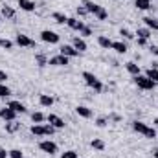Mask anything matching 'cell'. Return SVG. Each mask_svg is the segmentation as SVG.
<instances>
[{
  "mask_svg": "<svg viewBox=\"0 0 158 158\" xmlns=\"http://www.w3.org/2000/svg\"><path fill=\"white\" fill-rule=\"evenodd\" d=\"M59 53L61 55H64V57H68V59H72V57H77L79 52L74 48V46H70V44H64V46H61L59 48Z\"/></svg>",
  "mask_w": 158,
  "mask_h": 158,
  "instance_id": "obj_8",
  "label": "cell"
},
{
  "mask_svg": "<svg viewBox=\"0 0 158 158\" xmlns=\"http://www.w3.org/2000/svg\"><path fill=\"white\" fill-rule=\"evenodd\" d=\"M9 158H24V155H22L20 149H11L9 151Z\"/></svg>",
  "mask_w": 158,
  "mask_h": 158,
  "instance_id": "obj_33",
  "label": "cell"
},
{
  "mask_svg": "<svg viewBox=\"0 0 158 158\" xmlns=\"http://www.w3.org/2000/svg\"><path fill=\"white\" fill-rule=\"evenodd\" d=\"M125 66H127V72H129V74H132V76H140V66H138L136 63L131 61V63H127Z\"/></svg>",
  "mask_w": 158,
  "mask_h": 158,
  "instance_id": "obj_21",
  "label": "cell"
},
{
  "mask_svg": "<svg viewBox=\"0 0 158 158\" xmlns=\"http://www.w3.org/2000/svg\"><path fill=\"white\" fill-rule=\"evenodd\" d=\"M90 145H92L94 149H98V151H103V149H105V142L99 140V138H94V140L90 142Z\"/></svg>",
  "mask_w": 158,
  "mask_h": 158,
  "instance_id": "obj_26",
  "label": "cell"
},
{
  "mask_svg": "<svg viewBox=\"0 0 158 158\" xmlns=\"http://www.w3.org/2000/svg\"><path fill=\"white\" fill-rule=\"evenodd\" d=\"M2 15H4L6 19H13V17H15V9L9 7V6H4V7H2Z\"/></svg>",
  "mask_w": 158,
  "mask_h": 158,
  "instance_id": "obj_27",
  "label": "cell"
},
{
  "mask_svg": "<svg viewBox=\"0 0 158 158\" xmlns=\"http://www.w3.org/2000/svg\"><path fill=\"white\" fill-rule=\"evenodd\" d=\"M44 119H46V116H44L42 112H33V114H31V121H33V123H42Z\"/></svg>",
  "mask_w": 158,
  "mask_h": 158,
  "instance_id": "obj_31",
  "label": "cell"
},
{
  "mask_svg": "<svg viewBox=\"0 0 158 158\" xmlns=\"http://www.w3.org/2000/svg\"><path fill=\"white\" fill-rule=\"evenodd\" d=\"M6 156H9V153H6V149L0 147V158H6Z\"/></svg>",
  "mask_w": 158,
  "mask_h": 158,
  "instance_id": "obj_43",
  "label": "cell"
},
{
  "mask_svg": "<svg viewBox=\"0 0 158 158\" xmlns=\"http://www.w3.org/2000/svg\"><path fill=\"white\" fill-rule=\"evenodd\" d=\"M19 7H20L22 11L31 13V11H35V2H33V0H19Z\"/></svg>",
  "mask_w": 158,
  "mask_h": 158,
  "instance_id": "obj_13",
  "label": "cell"
},
{
  "mask_svg": "<svg viewBox=\"0 0 158 158\" xmlns=\"http://www.w3.org/2000/svg\"><path fill=\"white\" fill-rule=\"evenodd\" d=\"M155 158H158V149H156V151H155Z\"/></svg>",
  "mask_w": 158,
  "mask_h": 158,
  "instance_id": "obj_45",
  "label": "cell"
},
{
  "mask_svg": "<svg viewBox=\"0 0 158 158\" xmlns=\"http://www.w3.org/2000/svg\"><path fill=\"white\" fill-rule=\"evenodd\" d=\"M53 132H55V127H53V125H50V123L44 125V134H46V136H52Z\"/></svg>",
  "mask_w": 158,
  "mask_h": 158,
  "instance_id": "obj_35",
  "label": "cell"
},
{
  "mask_svg": "<svg viewBox=\"0 0 158 158\" xmlns=\"http://www.w3.org/2000/svg\"><path fill=\"white\" fill-rule=\"evenodd\" d=\"M7 96H11L9 86H6V83H0V98H7Z\"/></svg>",
  "mask_w": 158,
  "mask_h": 158,
  "instance_id": "obj_30",
  "label": "cell"
},
{
  "mask_svg": "<svg viewBox=\"0 0 158 158\" xmlns=\"http://www.w3.org/2000/svg\"><path fill=\"white\" fill-rule=\"evenodd\" d=\"M48 64H52V66H66L68 64V57H64V55H55V57H50V61H48Z\"/></svg>",
  "mask_w": 158,
  "mask_h": 158,
  "instance_id": "obj_9",
  "label": "cell"
},
{
  "mask_svg": "<svg viewBox=\"0 0 158 158\" xmlns=\"http://www.w3.org/2000/svg\"><path fill=\"white\" fill-rule=\"evenodd\" d=\"M39 149L42 151V153H48V155H55V153L59 151L57 143L52 142V140H42V142L39 143Z\"/></svg>",
  "mask_w": 158,
  "mask_h": 158,
  "instance_id": "obj_5",
  "label": "cell"
},
{
  "mask_svg": "<svg viewBox=\"0 0 158 158\" xmlns=\"http://www.w3.org/2000/svg\"><path fill=\"white\" fill-rule=\"evenodd\" d=\"M83 7L88 11V13H92L96 19H99V20H105L109 15H107V11H105V7H101V6H98V4H94V2H90V0H85L83 2Z\"/></svg>",
  "mask_w": 158,
  "mask_h": 158,
  "instance_id": "obj_1",
  "label": "cell"
},
{
  "mask_svg": "<svg viewBox=\"0 0 158 158\" xmlns=\"http://www.w3.org/2000/svg\"><path fill=\"white\" fill-rule=\"evenodd\" d=\"M96 125H98V127H105V125H107V118H98L96 119Z\"/></svg>",
  "mask_w": 158,
  "mask_h": 158,
  "instance_id": "obj_38",
  "label": "cell"
},
{
  "mask_svg": "<svg viewBox=\"0 0 158 158\" xmlns=\"http://www.w3.org/2000/svg\"><path fill=\"white\" fill-rule=\"evenodd\" d=\"M39 103L42 105V107H52V105H53V98L48 96V94H40L39 96Z\"/></svg>",
  "mask_w": 158,
  "mask_h": 158,
  "instance_id": "obj_17",
  "label": "cell"
},
{
  "mask_svg": "<svg viewBox=\"0 0 158 158\" xmlns=\"http://www.w3.org/2000/svg\"><path fill=\"white\" fill-rule=\"evenodd\" d=\"M35 59H37V64H39V66H46V64H48V59H46L44 55H40V53L35 57Z\"/></svg>",
  "mask_w": 158,
  "mask_h": 158,
  "instance_id": "obj_36",
  "label": "cell"
},
{
  "mask_svg": "<svg viewBox=\"0 0 158 158\" xmlns=\"http://www.w3.org/2000/svg\"><path fill=\"white\" fill-rule=\"evenodd\" d=\"M15 42H17L20 48H33V46H35V40L30 39V37H28V35H24V33H17Z\"/></svg>",
  "mask_w": 158,
  "mask_h": 158,
  "instance_id": "obj_6",
  "label": "cell"
},
{
  "mask_svg": "<svg viewBox=\"0 0 158 158\" xmlns=\"http://www.w3.org/2000/svg\"><path fill=\"white\" fill-rule=\"evenodd\" d=\"M52 19H53V20H55L57 24H64V22L68 20V17H66L64 13H59V11H55V13L52 15Z\"/></svg>",
  "mask_w": 158,
  "mask_h": 158,
  "instance_id": "obj_22",
  "label": "cell"
},
{
  "mask_svg": "<svg viewBox=\"0 0 158 158\" xmlns=\"http://www.w3.org/2000/svg\"><path fill=\"white\" fill-rule=\"evenodd\" d=\"M149 50H151V53H153V55H156V57H158V46H151Z\"/></svg>",
  "mask_w": 158,
  "mask_h": 158,
  "instance_id": "obj_42",
  "label": "cell"
},
{
  "mask_svg": "<svg viewBox=\"0 0 158 158\" xmlns=\"http://www.w3.org/2000/svg\"><path fill=\"white\" fill-rule=\"evenodd\" d=\"M134 6L138 7V9H149L151 7V0H134Z\"/></svg>",
  "mask_w": 158,
  "mask_h": 158,
  "instance_id": "obj_25",
  "label": "cell"
},
{
  "mask_svg": "<svg viewBox=\"0 0 158 158\" xmlns=\"http://www.w3.org/2000/svg\"><path fill=\"white\" fill-rule=\"evenodd\" d=\"M7 107L13 109L17 114H24V112H26V107H24V103H20V101H9Z\"/></svg>",
  "mask_w": 158,
  "mask_h": 158,
  "instance_id": "obj_14",
  "label": "cell"
},
{
  "mask_svg": "<svg viewBox=\"0 0 158 158\" xmlns=\"http://www.w3.org/2000/svg\"><path fill=\"white\" fill-rule=\"evenodd\" d=\"M145 42H147V39H142V37H138V44H140V46H145Z\"/></svg>",
  "mask_w": 158,
  "mask_h": 158,
  "instance_id": "obj_44",
  "label": "cell"
},
{
  "mask_svg": "<svg viewBox=\"0 0 158 158\" xmlns=\"http://www.w3.org/2000/svg\"><path fill=\"white\" fill-rule=\"evenodd\" d=\"M0 118L6 119V121H15L17 112L13 109H9V107H4V109H0Z\"/></svg>",
  "mask_w": 158,
  "mask_h": 158,
  "instance_id": "obj_10",
  "label": "cell"
},
{
  "mask_svg": "<svg viewBox=\"0 0 158 158\" xmlns=\"http://www.w3.org/2000/svg\"><path fill=\"white\" fill-rule=\"evenodd\" d=\"M119 35H121V37H125V39H134V35H132L127 28H121V30H119Z\"/></svg>",
  "mask_w": 158,
  "mask_h": 158,
  "instance_id": "obj_34",
  "label": "cell"
},
{
  "mask_svg": "<svg viewBox=\"0 0 158 158\" xmlns=\"http://www.w3.org/2000/svg\"><path fill=\"white\" fill-rule=\"evenodd\" d=\"M143 22L147 24V28H149V30H156V31H158V20H156V19H153V17H145V19H143Z\"/></svg>",
  "mask_w": 158,
  "mask_h": 158,
  "instance_id": "obj_24",
  "label": "cell"
},
{
  "mask_svg": "<svg viewBox=\"0 0 158 158\" xmlns=\"http://www.w3.org/2000/svg\"><path fill=\"white\" fill-rule=\"evenodd\" d=\"M132 129H134L136 132L143 134L145 138H156V131H155L153 127H149L147 123H143V121H134V123H132Z\"/></svg>",
  "mask_w": 158,
  "mask_h": 158,
  "instance_id": "obj_2",
  "label": "cell"
},
{
  "mask_svg": "<svg viewBox=\"0 0 158 158\" xmlns=\"http://www.w3.org/2000/svg\"><path fill=\"white\" fill-rule=\"evenodd\" d=\"M6 79H7V74L0 70V83H6Z\"/></svg>",
  "mask_w": 158,
  "mask_h": 158,
  "instance_id": "obj_40",
  "label": "cell"
},
{
  "mask_svg": "<svg viewBox=\"0 0 158 158\" xmlns=\"http://www.w3.org/2000/svg\"><path fill=\"white\" fill-rule=\"evenodd\" d=\"M46 119H48V123H50V125H53L55 129H63V127H64V119L59 118L57 114H48Z\"/></svg>",
  "mask_w": 158,
  "mask_h": 158,
  "instance_id": "obj_11",
  "label": "cell"
},
{
  "mask_svg": "<svg viewBox=\"0 0 158 158\" xmlns=\"http://www.w3.org/2000/svg\"><path fill=\"white\" fill-rule=\"evenodd\" d=\"M30 131H31L33 136H46V134H44V125H42V123H35V125H31Z\"/></svg>",
  "mask_w": 158,
  "mask_h": 158,
  "instance_id": "obj_19",
  "label": "cell"
},
{
  "mask_svg": "<svg viewBox=\"0 0 158 158\" xmlns=\"http://www.w3.org/2000/svg\"><path fill=\"white\" fill-rule=\"evenodd\" d=\"M72 46H74V48L77 50L79 53L86 50V42H85V40H83V39H79V37H76V39H74V42H72Z\"/></svg>",
  "mask_w": 158,
  "mask_h": 158,
  "instance_id": "obj_20",
  "label": "cell"
},
{
  "mask_svg": "<svg viewBox=\"0 0 158 158\" xmlns=\"http://www.w3.org/2000/svg\"><path fill=\"white\" fill-rule=\"evenodd\" d=\"M83 79H85V83H86L90 88H94L96 92H101V90H103V83L96 77L92 72H83Z\"/></svg>",
  "mask_w": 158,
  "mask_h": 158,
  "instance_id": "obj_3",
  "label": "cell"
},
{
  "mask_svg": "<svg viewBox=\"0 0 158 158\" xmlns=\"http://www.w3.org/2000/svg\"><path fill=\"white\" fill-rule=\"evenodd\" d=\"M134 83H136V86L142 88V90H153V88L156 86V83L151 81L147 76H134Z\"/></svg>",
  "mask_w": 158,
  "mask_h": 158,
  "instance_id": "obj_4",
  "label": "cell"
},
{
  "mask_svg": "<svg viewBox=\"0 0 158 158\" xmlns=\"http://www.w3.org/2000/svg\"><path fill=\"white\" fill-rule=\"evenodd\" d=\"M145 76H147V77L151 79V81H155V83L158 85V68H149Z\"/></svg>",
  "mask_w": 158,
  "mask_h": 158,
  "instance_id": "obj_28",
  "label": "cell"
},
{
  "mask_svg": "<svg viewBox=\"0 0 158 158\" xmlns=\"http://www.w3.org/2000/svg\"><path fill=\"white\" fill-rule=\"evenodd\" d=\"M40 39L44 40V42H48V44H57L61 37H59L55 31H52V30H44V31L40 33Z\"/></svg>",
  "mask_w": 158,
  "mask_h": 158,
  "instance_id": "obj_7",
  "label": "cell"
},
{
  "mask_svg": "<svg viewBox=\"0 0 158 158\" xmlns=\"http://www.w3.org/2000/svg\"><path fill=\"white\" fill-rule=\"evenodd\" d=\"M76 112H77L81 118H85V119H88V118H92V110L88 109V107H83V105H77L76 107Z\"/></svg>",
  "mask_w": 158,
  "mask_h": 158,
  "instance_id": "obj_15",
  "label": "cell"
},
{
  "mask_svg": "<svg viewBox=\"0 0 158 158\" xmlns=\"http://www.w3.org/2000/svg\"><path fill=\"white\" fill-rule=\"evenodd\" d=\"M61 158H77V153L76 151H64L61 155Z\"/></svg>",
  "mask_w": 158,
  "mask_h": 158,
  "instance_id": "obj_37",
  "label": "cell"
},
{
  "mask_svg": "<svg viewBox=\"0 0 158 158\" xmlns=\"http://www.w3.org/2000/svg\"><path fill=\"white\" fill-rule=\"evenodd\" d=\"M77 15H79V17H85V15H88V11H86L83 6H79V7H77Z\"/></svg>",
  "mask_w": 158,
  "mask_h": 158,
  "instance_id": "obj_39",
  "label": "cell"
},
{
  "mask_svg": "<svg viewBox=\"0 0 158 158\" xmlns=\"http://www.w3.org/2000/svg\"><path fill=\"white\" fill-rule=\"evenodd\" d=\"M0 48H4V50H11L13 48V42L7 39H0Z\"/></svg>",
  "mask_w": 158,
  "mask_h": 158,
  "instance_id": "obj_32",
  "label": "cell"
},
{
  "mask_svg": "<svg viewBox=\"0 0 158 158\" xmlns=\"http://www.w3.org/2000/svg\"><path fill=\"white\" fill-rule=\"evenodd\" d=\"M136 35L142 37V39H149V37H151V30H149V28H140V30L136 31Z\"/></svg>",
  "mask_w": 158,
  "mask_h": 158,
  "instance_id": "obj_29",
  "label": "cell"
},
{
  "mask_svg": "<svg viewBox=\"0 0 158 158\" xmlns=\"http://www.w3.org/2000/svg\"><path fill=\"white\" fill-rule=\"evenodd\" d=\"M81 33H83V35H92V30H90V28H86V26H85V30H83V31H81Z\"/></svg>",
  "mask_w": 158,
  "mask_h": 158,
  "instance_id": "obj_41",
  "label": "cell"
},
{
  "mask_svg": "<svg viewBox=\"0 0 158 158\" xmlns=\"http://www.w3.org/2000/svg\"><path fill=\"white\" fill-rule=\"evenodd\" d=\"M19 129H20V123H17V121H7V123H6V132H11V134H13V132H17Z\"/></svg>",
  "mask_w": 158,
  "mask_h": 158,
  "instance_id": "obj_23",
  "label": "cell"
},
{
  "mask_svg": "<svg viewBox=\"0 0 158 158\" xmlns=\"http://www.w3.org/2000/svg\"><path fill=\"white\" fill-rule=\"evenodd\" d=\"M98 44L101 48H105V50H112V40L109 39V37H105V35H99L98 37Z\"/></svg>",
  "mask_w": 158,
  "mask_h": 158,
  "instance_id": "obj_16",
  "label": "cell"
},
{
  "mask_svg": "<svg viewBox=\"0 0 158 158\" xmlns=\"http://www.w3.org/2000/svg\"><path fill=\"white\" fill-rule=\"evenodd\" d=\"M112 50H116L118 53H127V44L121 40H112Z\"/></svg>",
  "mask_w": 158,
  "mask_h": 158,
  "instance_id": "obj_18",
  "label": "cell"
},
{
  "mask_svg": "<svg viewBox=\"0 0 158 158\" xmlns=\"http://www.w3.org/2000/svg\"><path fill=\"white\" fill-rule=\"evenodd\" d=\"M66 24H68L70 30H76V31H83V30H85V24H83V20H79V19H68Z\"/></svg>",
  "mask_w": 158,
  "mask_h": 158,
  "instance_id": "obj_12",
  "label": "cell"
}]
</instances>
